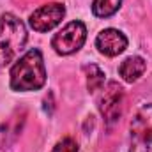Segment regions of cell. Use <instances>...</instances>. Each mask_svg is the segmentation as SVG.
Wrapping results in <instances>:
<instances>
[{"label":"cell","mask_w":152,"mask_h":152,"mask_svg":"<svg viewBox=\"0 0 152 152\" xmlns=\"http://www.w3.org/2000/svg\"><path fill=\"white\" fill-rule=\"evenodd\" d=\"M27 27L12 12L0 16V67L11 64L27 44Z\"/></svg>","instance_id":"2"},{"label":"cell","mask_w":152,"mask_h":152,"mask_svg":"<svg viewBox=\"0 0 152 152\" xmlns=\"http://www.w3.org/2000/svg\"><path fill=\"white\" fill-rule=\"evenodd\" d=\"M96 48L106 57H117L127 48V37L117 28H104L96 37Z\"/></svg>","instance_id":"7"},{"label":"cell","mask_w":152,"mask_h":152,"mask_svg":"<svg viewBox=\"0 0 152 152\" xmlns=\"http://www.w3.org/2000/svg\"><path fill=\"white\" fill-rule=\"evenodd\" d=\"M85 73H87V88H88V92L96 94L97 90H101V88L104 87L106 75H104L96 64L85 66Z\"/></svg>","instance_id":"9"},{"label":"cell","mask_w":152,"mask_h":152,"mask_svg":"<svg viewBox=\"0 0 152 152\" xmlns=\"http://www.w3.org/2000/svg\"><path fill=\"white\" fill-rule=\"evenodd\" d=\"M87 41V27L83 21L73 20L69 21L66 27H62V30H58L53 39H51V48L58 53V55H71L76 53L78 50H81V46Z\"/></svg>","instance_id":"4"},{"label":"cell","mask_w":152,"mask_h":152,"mask_svg":"<svg viewBox=\"0 0 152 152\" xmlns=\"http://www.w3.org/2000/svg\"><path fill=\"white\" fill-rule=\"evenodd\" d=\"M103 94L99 97V112L108 122H113L120 115V106H122V88L115 83L110 81L106 87L101 88Z\"/></svg>","instance_id":"6"},{"label":"cell","mask_w":152,"mask_h":152,"mask_svg":"<svg viewBox=\"0 0 152 152\" xmlns=\"http://www.w3.org/2000/svg\"><path fill=\"white\" fill-rule=\"evenodd\" d=\"M129 152H152V103L140 106L129 124Z\"/></svg>","instance_id":"3"},{"label":"cell","mask_w":152,"mask_h":152,"mask_svg":"<svg viewBox=\"0 0 152 152\" xmlns=\"http://www.w3.org/2000/svg\"><path fill=\"white\" fill-rule=\"evenodd\" d=\"M66 16V5L60 2H50L41 5L28 16V25L34 32L44 34L53 30Z\"/></svg>","instance_id":"5"},{"label":"cell","mask_w":152,"mask_h":152,"mask_svg":"<svg viewBox=\"0 0 152 152\" xmlns=\"http://www.w3.org/2000/svg\"><path fill=\"white\" fill-rule=\"evenodd\" d=\"M145 69H147L145 58H142L140 55H131L118 66V75L122 76L126 83H133L140 80V76L145 73Z\"/></svg>","instance_id":"8"},{"label":"cell","mask_w":152,"mask_h":152,"mask_svg":"<svg viewBox=\"0 0 152 152\" xmlns=\"http://www.w3.org/2000/svg\"><path fill=\"white\" fill-rule=\"evenodd\" d=\"M51 152H78V143L73 138L66 136V138H62L60 142L55 143V147L51 149Z\"/></svg>","instance_id":"11"},{"label":"cell","mask_w":152,"mask_h":152,"mask_svg":"<svg viewBox=\"0 0 152 152\" xmlns=\"http://www.w3.org/2000/svg\"><path fill=\"white\" fill-rule=\"evenodd\" d=\"M9 76V85L14 92H30L42 88L46 83V67L41 50L32 48L23 57H20L11 67Z\"/></svg>","instance_id":"1"},{"label":"cell","mask_w":152,"mask_h":152,"mask_svg":"<svg viewBox=\"0 0 152 152\" xmlns=\"http://www.w3.org/2000/svg\"><path fill=\"white\" fill-rule=\"evenodd\" d=\"M122 0H94L92 2V14L96 18H110L120 9Z\"/></svg>","instance_id":"10"}]
</instances>
